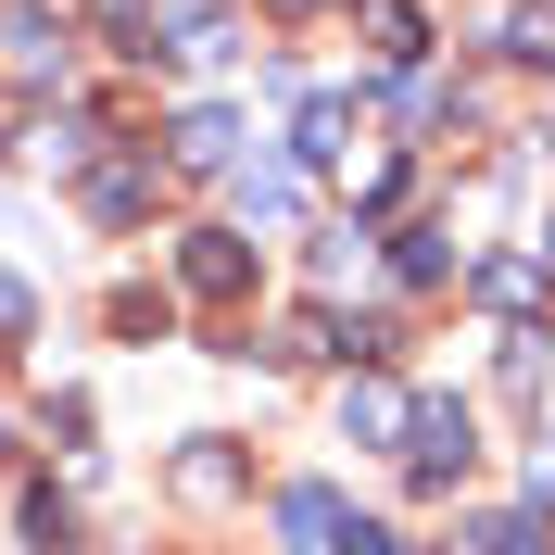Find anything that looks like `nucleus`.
<instances>
[{
  "label": "nucleus",
  "mask_w": 555,
  "mask_h": 555,
  "mask_svg": "<svg viewBox=\"0 0 555 555\" xmlns=\"http://www.w3.org/2000/svg\"><path fill=\"white\" fill-rule=\"evenodd\" d=\"M177 278H190L203 304H228V291H241V241H228V228H203V241H177Z\"/></svg>",
  "instance_id": "7ed1b4c3"
},
{
  "label": "nucleus",
  "mask_w": 555,
  "mask_h": 555,
  "mask_svg": "<svg viewBox=\"0 0 555 555\" xmlns=\"http://www.w3.org/2000/svg\"><path fill=\"white\" fill-rule=\"evenodd\" d=\"M341 429H353V442H391V429H416V404H404V391H391V379H353Z\"/></svg>",
  "instance_id": "20e7f679"
},
{
  "label": "nucleus",
  "mask_w": 555,
  "mask_h": 555,
  "mask_svg": "<svg viewBox=\"0 0 555 555\" xmlns=\"http://www.w3.org/2000/svg\"><path fill=\"white\" fill-rule=\"evenodd\" d=\"M278 530H291V555H341V492L291 480V492H278Z\"/></svg>",
  "instance_id": "f03ea898"
},
{
  "label": "nucleus",
  "mask_w": 555,
  "mask_h": 555,
  "mask_svg": "<svg viewBox=\"0 0 555 555\" xmlns=\"http://www.w3.org/2000/svg\"><path fill=\"white\" fill-rule=\"evenodd\" d=\"M416 480H467V454H480V442H467V404H416Z\"/></svg>",
  "instance_id": "f257e3e1"
},
{
  "label": "nucleus",
  "mask_w": 555,
  "mask_h": 555,
  "mask_svg": "<svg viewBox=\"0 0 555 555\" xmlns=\"http://www.w3.org/2000/svg\"><path fill=\"white\" fill-rule=\"evenodd\" d=\"M291 152H304V165H341V152H353V114L341 102H304V139H291Z\"/></svg>",
  "instance_id": "6e6552de"
},
{
  "label": "nucleus",
  "mask_w": 555,
  "mask_h": 555,
  "mask_svg": "<svg viewBox=\"0 0 555 555\" xmlns=\"http://www.w3.org/2000/svg\"><path fill=\"white\" fill-rule=\"evenodd\" d=\"M139 203H152V177H139V165H102V177H89V215H102V228H127Z\"/></svg>",
  "instance_id": "1a4fd4ad"
},
{
  "label": "nucleus",
  "mask_w": 555,
  "mask_h": 555,
  "mask_svg": "<svg viewBox=\"0 0 555 555\" xmlns=\"http://www.w3.org/2000/svg\"><path fill=\"white\" fill-rule=\"evenodd\" d=\"M530 291H543V266H530V253H505V266H480V304H505V315H518Z\"/></svg>",
  "instance_id": "9b49d317"
},
{
  "label": "nucleus",
  "mask_w": 555,
  "mask_h": 555,
  "mask_svg": "<svg viewBox=\"0 0 555 555\" xmlns=\"http://www.w3.org/2000/svg\"><path fill=\"white\" fill-rule=\"evenodd\" d=\"M291 203H304V177H291V165H253V177H241V215H266V228H278Z\"/></svg>",
  "instance_id": "9d476101"
},
{
  "label": "nucleus",
  "mask_w": 555,
  "mask_h": 555,
  "mask_svg": "<svg viewBox=\"0 0 555 555\" xmlns=\"http://www.w3.org/2000/svg\"><path fill=\"white\" fill-rule=\"evenodd\" d=\"M26 315H38V304H26V291H13V278H0V341H13V328H26Z\"/></svg>",
  "instance_id": "4468645a"
},
{
  "label": "nucleus",
  "mask_w": 555,
  "mask_h": 555,
  "mask_svg": "<svg viewBox=\"0 0 555 555\" xmlns=\"http://www.w3.org/2000/svg\"><path fill=\"white\" fill-rule=\"evenodd\" d=\"M177 492H190V505H228V492H241V454H228V442H190V454H177Z\"/></svg>",
  "instance_id": "39448f33"
},
{
  "label": "nucleus",
  "mask_w": 555,
  "mask_h": 555,
  "mask_svg": "<svg viewBox=\"0 0 555 555\" xmlns=\"http://www.w3.org/2000/svg\"><path fill=\"white\" fill-rule=\"evenodd\" d=\"M505 51H518V64H555V13H518V26H505Z\"/></svg>",
  "instance_id": "f8f14e48"
},
{
  "label": "nucleus",
  "mask_w": 555,
  "mask_h": 555,
  "mask_svg": "<svg viewBox=\"0 0 555 555\" xmlns=\"http://www.w3.org/2000/svg\"><path fill=\"white\" fill-rule=\"evenodd\" d=\"M353 38H366L379 64H416V13L404 0H353Z\"/></svg>",
  "instance_id": "423d86ee"
},
{
  "label": "nucleus",
  "mask_w": 555,
  "mask_h": 555,
  "mask_svg": "<svg viewBox=\"0 0 555 555\" xmlns=\"http://www.w3.org/2000/svg\"><path fill=\"white\" fill-rule=\"evenodd\" d=\"M228 139H241V127H228V114H177V165H190V177H215V165H228Z\"/></svg>",
  "instance_id": "0eeeda50"
},
{
  "label": "nucleus",
  "mask_w": 555,
  "mask_h": 555,
  "mask_svg": "<svg viewBox=\"0 0 555 555\" xmlns=\"http://www.w3.org/2000/svg\"><path fill=\"white\" fill-rule=\"evenodd\" d=\"M341 555H404V530H379V518H353V530H341Z\"/></svg>",
  "instance_id": "ddd939ff"
}]
</instances>
